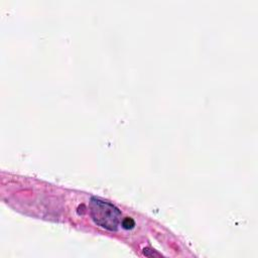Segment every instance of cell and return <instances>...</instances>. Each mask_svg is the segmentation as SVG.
I'll return each mask as SVG.
<instances>
[{"instance_id": "6da1fadb", "label": "cell", "mask_w": 258, "mask_h": 258, "mask_svg": "<svg viewBox=\"0 0 258 258\" xmlns=\"http://www.w3.org/2000/svg\"><path fill=\"white\" fill-rule=\"evenodd\" d=\"M91 218L99 227L116 231L121 222V212L113 204L100 198L93 197L90 202Z\"/></svg>"}, {"instance_id": "7a4b0ae2", "label": "cell", "mask_w": 258, "mask_h": 258, "mask_svg": "<svg viewBox=\"0 0 258 258\" xmlns=\"http://www.w3.org/2000/svg\"><path fill=\"white\" fill-rule=\"evenodd\" d=\"M121 224H122L123 228H125V229H132V228L134 227V225H135L134 221H133L131 218H125V219L121 222Z\"/></svg>"}]
</instances>
